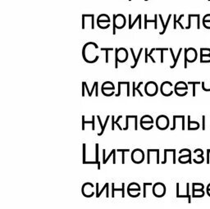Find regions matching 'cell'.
Segmentation results:
<instances>
[{
	"instance_id": "cell-61",
	"label": "cell",
	"mask_w": 210,
	"mask_h": 209,
	"mask_svg": "<svg viewBox=\"0 0 210 209\" xmlns=\"http://www.w3.org/2000/svg\"><path fill=\"white\" fill-rule=\"evenodd\" d=\"M144 1H149V0H144Z\"/></svg>"
},
{
	"instance_id": "cell-36",
	"label": "cell",
	"mask_w": 210,
	"mask_h": 209,
	"mask_svg": "<svg viewBox=\"0 0 210 209\" xmlns=\"http://www.w3.org/2000/svg\"><path fill=\"white\" fill-rule=\"evenodd\" d=\"M152 183H144V184H143V187H144L143 196H144V198H146L147 196V187H148V186H152Z\"/></svg>"
},
{
	"instance_id": "cell-48",
	"label": "cell",
	"mask_w": 210,
	"mask_h": 209,
	"mask_svg": "<svg viewBox=\"0 0 210 209\" xmlns=\"http://www.w3.org/2000/svg\"><path fill=\"white\" fill-rule=\"evenodd\" d=\"M203 22H210V14H207L203 17Z\"/></svg>"
},
{
	"instance_id": "cell-17",
	"label": "cell",
	"mask_w": 210,
	"mask_h": 209,
	"mask_svg": "<svg viewBox=\"0 0 210 209\" xmlns=\"http://www.w3.org/2000/svg\"><path fill=\"white\" fill-rule=\"evenodd\" d=\"M158 17H159V19H160V21H161V22H162V25H163V30L161 31L160 33V35H163V34L165 33L166 32V30H167V27H168V24H169V22H170V20H171V15L170 14L168 16V20H167V22H166V23H164V22H163V17H162V15H158Z\"/></svg>"
},
{
	"instance_id": "cell-27",
	"label": "cell",
	"mask_w": 210,
	"mask_h": 209,
	"mask_svg": "<svg viewBox=\"0 0 210 209\" xmlns=\"http://www.w3.org/2000/svg\"><path fill=\"white\" fill-rule=\"evenodd\" d=\"M113 48H102L101 51H105V62L108 63V52L110 51H113Z\"/></svg>"
},
{
	"instance_id": "cell-23",
	"label": "cell",
	"mask_w": 210,
	"mask_h": 209,
	"mask_svg": "<svg viewBox=\"0 0 210 209\" xmlns=\"http://www.w3.org/2000/svg\"><path fill=\"white\" fill-rule=\"evenodd\" d=\"M205 194L204 190H192V197L193 198H203Z\"/></svg>"
},
{
	"instance_id": "cell-7",
	"label": "cell",
	"mask_w": 210,
	"mask_h": 209,
	"mask_svg": "<svg viewBox=\"0 0 210 209\" xmlns=\"http://www.w3.org/2000/svg\"><path fill=\"white\" fill-rule=\"evenodd\" d=\"M169 121L168 117L165 115L158 116L156 119V126L160 130H167L169 127Z\"/></svg>"
},
{
	"instance_id": "cell-20",
	"label": "cell",
	"mask_w": 210,
	"mask_h": 209,
	"mask_svg": "<svg viewBox=\"0 0 210 209\" xmlns=\"http://www.w3.org/2000/svg\"><path fill=\"white\" fill-rule=\"evenodd\" d=\"M132 85H133V86H132V96L133 97L136 96V91H137V92H138L139 94L141 95V97L144 96V95H143V94L141 93V91L140 90V89H139V88H140V87H141V86H142V85H143V82H140V83H139L138 86H136V83H135V82H133Z\"/></svg>"
},
{
	"instance_id": "cell-60",
	"label": "cell",
	"mask_w": 210,
	"mask_h": 209,
	"mask_svg": "<svg viewBox=\"0 0 210 209\" xmlns=\"http://www.w3.org/2000/svg\"><path fill=\"white\" fill-rule=\"evenodd\" d=\"M207 190H210V183L207 185Z\"/></svg>"
},
{
	"instance_id": "cell-55",
	"label": "cell",
	"mask_w": 210,
	"mask_h": 209,
	"mask_svg": "<svg viewBox=\"0 0 210 209\" xmlns=\"http://www.w3.org/2000/svg\"><path fill=\"white\" fill-rule=\"evenodd\" d=\"M85 18H86V17H85V15H82V29L83 30H85V28H86V25H85Z\"/></svg>"
},
{
	"instance_id": "cell-37",
	"label": "cell",
	"mask_w": 210,
	"mask_h": 209,
	"mask_svg": "<svg viewBox=\"0 0 210 209\" xmlns=\"http://www.w3.org/2000/svg\"><path fill=\"white\" fill-rule=\"evenodd\" d=\"M156 50H157V51H160L161 52V63H163V52H164V51L169 50V49H167V48H165V49H163V48H157Z\"/></svg>"
},
{
	"instance_id": "cell-26",
	"label": "cell",
	"mask_w": 210,
	"mask_h": 209,
	"mask_svg": "<svg viewBox=\"0 0 210 209\" xmlns=\"http://www.w3.org/2000/svg\"><path fill=\"white\" fill-rule=\"evenodd\" d=\"M205 185L202 183H193L192 184V190H204Z\"/></svg>"
},
{
	"instance_id": "cell-43",
	"label": "cell",
	"mask_w": 210,
	"mask_h": 209,
	"mask_svg": "<svg viewBox=\"0 0 210 209\" xmlns=\"http://www.w3.org/2000/svg\"><path fill=\"white\" fill-rule=\"evenodd\" d=\"M129 82H121V81H119L118 82V93L117 94H116V97H119L120 95H121V86H122V84L123 85H127Z\"/></svg>"
},
{
	"instance_id": "cell-49",
	"label": "cell",
	"mask_w": 210,
	"mask_h": 209,
	"mask_svg": "<svg viewBox=\"0 0 210 209\" xmlns=\"http://www.w3.org/2000/svg\"><path fill=\"white\" fill-rule=\"evenodd\" d=\"M202 85V89H203V90L206 91V92H210V86L209 87H205V82H202L201 83Z\"/></svg>"
},
{
	"instance_id": "cell-34",
	"label": "cell",
	"mask_w": 210,
	"mask_h": 209,
	"mask_svg": "<svg viewBox=\"0 0 210 209\" xmlns=\"http://www.w3.org/2000/svg\"><path fill=\"white\" fill-rule=\"evenodd\" d=\"M181 52H182V49L181 48V49H179V51H178V53H177V57H176V60H175L174 63H173V65H172V66H170V68H174L175 66H177V62H178V59H179V58H180V56H181Z\"/></svg>"
},
{
	"instance_id": "cell-39",
	"label": "cell",
	"mask_w": 210,
	"mask_h": 209,
	"mask_svg": "<svg viewBox=\"0 0 210 209\" xmlns=\"http://www.w3.org/2000/svg\"><path fill=\"white\" fill-rule=\"evenodd\" d=\"M179 153L181 154V155H182V154L191 155V154H192V153H191V151L189 149H181V150H180Z\"/></svg>"
},
{
	"instance_id": "cell-64",
	"label": "cell",
	"mask_w": 210,
	"mask_h": 209,
	"mask_svg": "<svg viewBox=\"0 0 210 209\" xmlns=\"http://www.w3.org/2000/svg\"><path fill=\"white\" fill-rule=\"evenodd\" d=\"M208 1H210V0H208Z\"/></svg>"
},
{
	"instance_id": "cell-30",
	"label": "cell",
	"mask_w": 210,
	"mask_h": 209,
	"mask_svg": "<svg viewBox=\"0 0 210 209\" xmlns=\"http://www.w3.org/2000/svg\"><path fill=\"white\" fill-rule=\"evenodd\" d=\"M210 56V49H200V57Z\"/></svg>"
},
{
	"instance_id": "cell-57",
	"label": "cell",
	"mask_w": 210,
	"mask_h": 209,
	"mask_svg": "<svg viewBox=\"0 0 210 209\" xmlns=\"http://www.w3.org/2000/svg\"><path fill=\"white\" fill-rule=\"evenodd\" d=\"M209 151H208V149L207 150V163L208 164H209Z\"/></svg>"
},
{
	"instance_id": "cell-41",
	"label": "cell",
	"mask_w": 210,
	"mask_h": 209,
	"mask_svg": "<svg viewBox=\"0 0 210 209\" xmlns=\"http://www.w3.org/2000/svg\"><path fill=\"white\" fill-rule=\"evenodd\" d=\"M188 85H192L193 86V96H195V87L197 85H200V82H188Z\"/></svg>"
},
{
	"instance_id": "cell-22",
	"label": "cell",
	"mask_w": 210,
	"mask_h": 209,
	"mask_svg": "<svg viewBox=\"0 0 210 209\" xmlns=\"http://www.w3.org/2000/svg\"><path fill=\"white\" fill-rule=\"evenodd\" d=\"M173 17H174V24H173V28H174V30L177 29V24H179V25L181 26V29H185V27L183 26L182 24L181 23V19L184 17V14H181V15L179 17V18H178V20L177 19V15H176V14H174V16H173Z\"/></svg>"
},
{
	"instance_id": "cell-56",
	"label": "cell",
	"mask_w": 210,
	"mask_h": 209,
	"mask_svg": "<svg viewBox=\"0 0 210 209\" xmlns=\"http://www.w3.org/2000/svg\"><path fill=\"white\" fill-rule=\"evenodd\" d=\"M116 152H117V150L115 152H114V153H113V164H116Z\"/></svg>"
},
{
	"instance_id": "cell-40",
	"label": "cell",
	"mask_w": 210,
	"mask_h": 209,
	"mask_svg": "<svg viewBox=\"0 0 210 209\" xmlns=\"http://www.w3.org/2000/svg\"><path fill=\"white\" fill-rule=\"evenodd\" d=\"M200 62H201V63H205V62H210V56L200 57Z\"/></svg>"
},
{
	"instance_id": "cell-50",
	"label": "cell",
	"mask_w": 210,
	"mask_h": 209,
	"mask_svg": "<svg viewBox=\"0 0 210 209\" xmlns=\"http://www.w3.org/2000/svg\"><path fill=\"white\" fill-rule=\"evenodd\" d=\"M99 83L97 82V81H95V82L94 83V85H93V86H92V89L91 90H90V95H89V97H91L92 96V94H93V91H94V89L95 88H96V86L98 85Z\"/></svg>"
},
{
	"instance_id": "cell-2",
	"label": "cell",
	"mask_w": 210,
	"mask_h": 209,
	"mask_svg": "<svg viewBox=\"0 0 210 209\" xmlns=\"http://www.w3.org/2000/svg\"><path fill=\"white\" fill-rule=\"evenodd\" d=\"M185 63H184V67L185 69L187 68V62H194L197 59V51L194 48H189V49H185Z\"/></svg>"
},
{
	"instance_id": "cell-13",
	"label": "cell",
	"mask_w": 210,
	"mask_h": 209,
	"mask_svg": "<svg viewBox=\"0 0 210 209\" xmlns=\"http://www.w3.org/2000/svg\"><path fill=\"white\" fill-rule=\"evenodd\" d=\"M102 22H103V23L107 22L108 24H110V17H108L107 14H100L97 18V25H98V26H100Z\"/></svg>"
},
{
	"instance_id": "cell-12",
	"label": "cell",
	"mask_w": 210,
	"mask_h": 209,
	"mask_svg": "<svg viewBox=\"0 0 210 209\" xmlns=\"http://www.w3.org/2000/svg\"><path fill=\"white\" fill-rule=\"evenodd\" d=\"M117 52V57H118V62H127L128 59V52L127 50L124 48H120V49H115Z\"/></svg>"
},
{
	"instance_id": "cell-46",
	"label": "cell",
	"mask_w": 210,
	"mask_h": 209,
	"mask_svg": "<svg viewBox=\"0 0 210 209\" xmlns=\"http://www.w3.org/2000/svg\"><path fill=\"white\" fill-rule=\"evenodd\" d=\"M115 68H118V57H117V52L115 50Z\"/></svg>"
},
{
	"instance_id": "cell-19",
	"label": "cell",
	"mask_w": 210,
	"mask_h": 209,
	"mask_svg": "<svg viewBox=\"0 0 210 209\" xmlns=\"http://www.w3.org/2000/svg\"><path fill=\"white\" fill-rule=\"evenodd\" d=\"M158 17V14H155L154 20H147V15L146 14H144V29H147V22H154V29L155 30H157Z\"/></svg>"
},
{
	"instance_id": "cell-15",
	"label": "cell",
	"mask_w": 210,
	"mask_h": 209,
	"mask_svg": "<svg viewBox=\"0 0 210 209\" xmlns=\"http://www.w3.org/2000/svg\"><path fill=\"white\" fill-rule=\"evenodd\" d=\"M200 127V124L198 121H191V116H188V130H196Z\"/></svg>"
},
{
	"instance_id": "cell-45",
	"label": "cell",
	"mask_w": 210,
	"mask_h": 209,
	"mask_svg": "<svg viewBox=\"0 0 210 209\" xmlns=\"http://www.w3.org/2000/svg\"><path fill=\"white\" fill-rule=\"evenodd\" d=\"M141 17V14H139L138 16L136 17V20H135V21H134V22H133L132 23H131V25H130V26H129V30H131V29H132V28L134 27V25H135V24H136V22L140 20V17Z\"/></svg>"
},
{
	"instance_id": "cell-11",
	"label": "cell",
	"mask_w": 210,
	"mask_h": 209,
	"mask_svg": "<svg viewBox=\"0 0 210 209\" xmlns=\"http://www.w3.org/2000/svg\"><path fill=\"white\" fill-rule=\"evenodd\" d=\"M171 88H172V84L170 81L163 82L160 87L161 94L165 97L171 96V94H173V91L171 90Z\"/></svg>"
},
{
	"instance_id": "cell-42",
	"label": "cell",
	"mask_w": 210,
	"mask_h": 209,
	"mask_svg": "<svg viewBox=\"0 0 210 209\" xmlns=\"http://www.w3.org/2000/svg\"><path fill=\"white\" fill-rule=\"evenodd\" d=\"M186 195L188 196L189 204H191V194H190V184H189V183H187V184H186Z\"/></svg>"
},
{
	"instance_id": "cell-32",
	"label": "cell",
	"mask_w": 210,
	"mask_h": 209,
	"mask_svg": "<svg viewBox=\"0 0 210 209\" xmlns=\"http://www.w3.org/2000/svg\"><path fill=\"white\" fill-rule=\"evenodd\" d=\"M130 52H131L133 58H134V60H135V63H134V65H133V66H130V68L133 69V68H135V67H136V66H137V64H138V60H137V57H136V55H135L134 49H133L132 48H130Z\"/></svg>"
},
{
	"instance_id": "cell-47",
	"label": "cell",
	"mask_w": 210,
	"mask_h": 209,
	"mask_svg": "<svg viewBox=\"0 0 210 209\" xmlns=\"http://www.w3.org/2000/svg\"><path fill=\"white\" fill-rule=\"evenodd\" d=\"M194 153L197 155H204V151L201 149H196L194 151Z\"/></svg>"
},
{
	"instance_id": "cell-59",
	"label": "cell",
	"mask_w": 210,
	"mask_h": 209,
	"mask_svg": "<svg viewBox=\"0 0 210 209\" xmlns=\"http://www.w3.org/2000/svg\"><path fill=\"white\" fill-rule=\"evenodd\" d=\"M207 194L210 197V190H207Z\"/></svg>"
},
{
	"instance_id": "cell-31",
	"label": "cell",
	"mask_w": 210,
	"mask_h": 209,
	"mask_svg": "<svg viewBox=\"0 0 210 209\" xmlns=\"http://www.w3.org/2000/svg\"><path fill=\"white\" fill-rule=\"evenodd\" d=\"M130 149H117V153H122V164H124L125 163V153L126 152H130Z\"/></svg>"
},
{
	"instance_id": "cell-35",
	"label": "cell",
	"mask_w": 210,
	"mask_h": 209,
	"mask_svg": "<svg viewBox=\"0 0 210 209\" xmlns=\"http://www.w3.org/2000/svg\"><path fill=\"white\" fill-rule=\"evenodd\" d=\"M108 186H109V184H108V183H105V184H104V185H103V187L102 188V190H100V192L98 193V194H96V198H100V196H101V194H102L104 192V190L108 189Z\"/></svg>"
},
{
	"instance_id": "cell-10",
	"label": "cell",
	"mask_w": 210,
	"mask_h": 209,
	"mask_svg": "<svg viewBox=\"0 0 210 209\" xmlns=\"http://www.w3.org/2000/svg\"><path fill=\"white\" fill-rule=\"evenodd\" d=\"M94 185L90 182H86L85 184L82 185L81 188V192L86 198H91L92 196L94 195Z\"/></svg>"
},
{
	"instance_id": "cell-58",
	"label": "cell",
	"mask_w": 210,
	"mask_h": 209,
	"mask_svg": "<svg viewBox=\"0 0 210 209\" xmlns=\"http://www.w3.org/2000/svg\"><path fill=\"white\" fill-rule=\"evenodd\" d=\"M82 96H85V88H86V86H85V85H84L83 83H82Z\"/></svg>"
},
{
	"instance_id": "cell-8",
	"label": "cell",
	"mask_w": 210,
	"mask_h": 209,
	"mask_svg": "<svg viewBox=\"0 0 210 209\" xmlns=\"http://www.w3.org/2000/svg\"><path fill=\"white\" fill-rule=\"evenodd\" d=\"M144 91L148 96H155L158 92V87L157 83H155L154 81L147 82L145 84V86H144Z\"/></svg>"
},
{
	"instance_id": "cell-29",
	"label": "cell",
	"mask_w": 210,
	"mask_h": 209,
	"mask_svg": "<svg viewBox=\"0 0 210 209\" xmlns=\"http://www.w3.org/2000/svg\"><path fill=\"white\" fill-rule=\"evenodd\" d=\"M187 91L188 90H185V89H174L175 94H177V96L180 97L185 96L187 94V93H188Z\"/></svg>"
},
{
	"instance_id": "cell-14",
	"label": "cell",
	"mask_w": 210,
	"mask_h": 209,
	"mask_svg": "<svg viewBox=\"0 0 210 209\" xmlns=\"http://www.w3.org/2000/svg\"><path fill=\"white\" fill-rule=\"evenodd\" d=\"M178 162L181 164H186L190 163L191 164L192 160H191V155H187V154H182L178 157Z\"/></svg>"
},
{
	"instance_id": "cell-3",
	"label": "cell",
	"mask_w": 210,
	"mask_h": 209,
	"mask_svg": "<svg viewBox=\"0 0 210 209\" xmlns=\"http://www.w3.org/2000/svg\"><path fill=\"white\" fill-rule=\"evenodd\" d=\"M153 194L156 198H162L166 194V186L162 182H157L153 185Z\"/></svg>"
},
{
	"instance_id": "cell-6",
	"label": "cell",
	"mask_w": 210,
	"mask_h": 209,
	"mask_svg": "<svg viewBox=\"0 0 210 209\" xmlns=\"http://www.w3.org/2000/svg\"><path fill=\"white\" fill-rule=\"evenodd\" d=\"M154 119L151 116L144 115L141 119V126L144 130H150L154 127Z\"/></svg>"
},
{
	"instance_id": "cell-4",
	"label": "cell",
	"mask_w": 210,
	"mask_h": 209,
	"mask_svg": "<svg viewBox=\"0 0 210 209\" xmlns=\"http://www.w3.org/2000/svg\"><path fill=\"white\" fill-rule=\"evenodd\" d=\"M141 188L140 184L136 183V182H132L129 184L127 186V194L128 195L131 197V198H137L141 195Z\"/></svg>"
},
{
	"instance_id": "cell-28",
	"label": "cell",
	"mask_w": 210,
	"mask_h": 209,
	"mask_svg": "<svg viewBox=\"0 0 210 209\" xmlns=\"http://www.w3.org/2000/svg\"><path fill=\"white\" fill-rule=\"evenodd\" d=\"M193 162L196 164H201L205 162V157L203 155H197V157L193 159Z\"/></svg>"
},
{
	"instance_id": "cell-5",
	"label": "cell",
	"mask_w": 210,
	"mask_h": 209,
	"mask_svg": "<svg viewBox=\"0 0 210 209\" xmlns=\"http://www.w3.org/2000/svg\"><path fill=\"white\" fill-rule=\"evenodd\" d=\"M131 161L136 164H141L144 161V153L141 149H135L131 152Z\"/></svg>"
},
{
	"instance_id": "cell-16",
	"label": "cell",
	"mask_w": 210,
	"mask_h": 209,
	"mask_svg": "<svg viewBox=\"0 0 210 209\" xmlns=\"http://www.w3.org/2000/svg\"><path fill=\"white\" fill-rule=\"evenodd\" d=\"M116 191H121L122 192V198H125V183H122V188L121 189H116L115 184L112 183V198L115 197L114 193Z\"/></svg>"
},
{
	"instance_id": "cell-52",
	"label": "cell",
	"mask_w": 210,
	"mask_h": 209,
	"mask_svg": "<svg viewBox=\"0 0 210 209\" xmlns=\"http://www.w3.org/2000/svg\"><path fill=\"white\" fill-rule=\"evenodd\" d=\"M203 25L206 29H209L210 30V22H203Z\"/></svg>"
},
{
	"instance_id": "cell-9",
	"label": "cell",
	"mask_w": 210,
	"mask_h": 209,
	"mask_svg": "<svg viewBox=\"0 0 210 209\" xmlns=\"http://www.w3.org/2000/svg\"><path fill=\"white\" fill-rule=\"evenodd\" d=\"M114 89H115V86H114L113 83L111 81H106L102 85V94L107 97H110L114 94Z\"/></svg>"
},
{
	"instance_id": "cell-44",
	"label": "cell",
	"mask_w": 210,
	"mask_h": 209,
	"mask_svg": "<svg viewBox=\"0 0 210 209\" xmlns=\"http://www.w3.org/2000/svg\"><path fill=\"white\" fill-rule=\"evenodd\" d=\"M115 151H116V150H115V149H113V150H112V151L110 152V153H109V155H108V157H106V159H105L104 161H103V164H106V163H107V162H108V160L110 159V157H112V156H113V153H114V152H115Z\"/></svg>"
},
{
	"instance_id": "cell-38",
	"label": "cell",
	"mask_w": 210,
	"mask_h": 209,
	"mask_svg": "<svg viewBox=\"0 0 210 209\" xmlns=\"http://www.w3.org/2000/svg\"><path fill=\"white\" fill-rule=\"evenodd\" d=\"M82 148H83V164H86V143H83L82 145Z\"/></svg>"
},
{
	"instance_id": "cell-54",
	"label": "cell",
	"mask_w": 210,
	"mask_h": 209,
	"mask_svg": "<svg viewBox=\"0 0 210 209\" xmlns=\"http://www.w3.org/2000/svg\"><path fill=\"white\" fill-rule=\"evenodd\" d=\"M114 126H115V120H114V116H112V130H114Z\"/></svg>"
},
{
	"instance_id": "cell-21",
	"label": "cell",
	"mask_w": 210,
	"mask_h": 209,
	"mask_svg": "<svg viewBox=\"0 0 210 209\" xmlns=\"http://www.w3.org/2000/svg\"><path fill=\"white\" fill-rule=\"evenodd\" d=\"M174 89H185V90H188V86L184 81H179L175 85Z\"/></svg>"
},
{
	"instance_id": "cell-53",
	"label": "cell",
	"mask_w": 210,
	"mask_h": 209,
	"mask_svg": "<svg viewBox=\"0 0 210 209\" xmlns=\"http://www.w3.org/2000/svg\"><path fill=\"white\" fill-rule=\"evenodd\" d=\"M202 120H203V121H202V123H203V125H202V129L205 130V116H202Z\"/></svg>"
},
{
	"instance_id": "cell-63",
	"label": "cell",
	"mask_w": 210,
	"mask_h": 209,
	"mask_svg": "<svg viewBox=\"0 0 210 209\" xmlns=\"http://www.w3.org/2000/svg\"><path fill=\"white\" fill-rule=\"evenodd\" d=\"M129 1H131V0H129Z\"/></svg>"
},
{
	"instance_id": "cell-25",
	"label": "cell",
	"mask_w": 210,
	"mask_h": 209,
	"mask_svg": "<svg viewBox=\"0 0 210 209\" xmlns=\"http://www.w3.org/2000/svg\"><path fill=\"white\" fill-rule=\"evenodd\" d=\"M94 117L95 116H92V121H85V116H82V130H85V125L86 124H92V130H94Z\"/></svg>"
},
{
	"instance_id": "cell-51",
	"label": "cell",
	"mask_w": 210,
	"mask_h": 209,
	"mask_svg": "<svg viewBox=\"0 0 210 209\" xmlns=\"http://www.w3.org/2000/svg\"><path fill=\"white\" fill-rule=\"evenodd\" d=\"M94 14H91V29H92V30H94Z\"/></svg>"
},
{
	"instance_id": "cell-33",
	"label": "cell",
	"mask_w": 210,
	"mask_h": 209,
	"mask_svg": "<svg viewBox=\"0 0 210 209\" xmlns=\"http://www.w3.org/2000/svg\"><path fill=\"white\" fill-rule=\"evenodd\" d=\"M109 118H110V116H108L106 117V120H105V122H104V124H103V129L101 130V131H100V133H98V135H99V136H101V135H102L104 133L105 128H106V126H107V124H108Z\"/></svg>"
},
{
	"instance_id": "cell-24",
	"label": "cell",
	"mask_w": 210,
	"mask_h": 209,
	"mask_svg": "<svg viewBox=\"0 0 210 209\" xmlns=\"http://www.w3.org/2000/svg\"><path fill=\"white\" fill-rule=\"evenodd\" d=\"M95 162L98 165V170H100V162L99 160V143H95Z\"/></svg>"
},
{
	"instance_id": "cell-1",
	"label": "cell",
	"mask_w": 210,
	"mask_h": 209,
	"mask_svg": "<svg viewBox=\"0 0 210 209\" xmlns=\"http://www.w3.org/2000/svg\"><path fill=\"white\" fill-rule=\"evenodd\" d=\"M127 20L124 15L122 14H113V34L116 35V29H122L125 27Z\"/></svg>"
},
{
	"instance_id": "cell-62",
	"label": "cell",
	"mask_w": 210,
	"mask_h": 209,
	"mask_svg": "<svg viewBox=\"0 0 210 209\" xmlns=\"http://www.w3.org/2000/svg\"><path fill=\"white\" fill-rule=\"evenodd\" d=\"M208 150H209V154H210V149H208Z\"/></svg>"
},
{
	"instance_id": "cell-18",
	"label": "cell",
	"mask_w": 210,
	"mask_h": 209,
	"mask_svg": "<svg viewBox=\"0 0 210 209\" xmlns=\"http://www.w3.org/2000/svg\"><path fill=\"white\" fill-rule=\"evenodd\" d=\"M155 50H156V49H154H154H151V51H150V52H148V49H144V51H145V52H144V62H145V63H147V62H148V58H149V57L150 58V59H151V61H152L154 63H155V62H156L154 59V58L152 57V53L154 52Z\"/></svg>"
}]
</instances>
